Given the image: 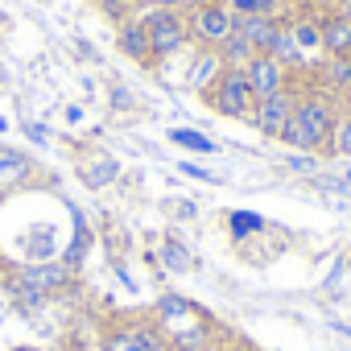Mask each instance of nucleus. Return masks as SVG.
Segmentation results:
<instances>
[{
    "label": "nucleus",
    "mask_w": 351,
    "mask_h": 351,
    "mask_svg": "<svg viewBox=\"0 0 351 351\" xmlns=\"http://www.w3.org/2000/svg\"><path fill=\"white\" fill-rule=\"evenodd\" d=\"M91 5H95L104 17H112V21H124V17H128V0H91Z\"/></svg>",
    "instance_id": "nucleus-23"
},
{
    "label": "nucleus",
    "mask_w": 351,
    "mask_h": 351,
    "mask_svg": "<svg viewBox=\"0 0 351 351\" xmlns=\"http://www.w3.org/2000/svg\"><path fill=\"white\" fill-rule=\"evenodd\" d=\"M293 120H298L302 132H306V149H310V153H326L330 132H335V120H339V104H335L330 91H322V87H306V91L298 95Z\"/></svg>",
    "instance_id": "nucleus-2"
},
{
    "label": "nucleus",
    "mask_w": 351,
    "mask_h": 351,
    "mask_svg": "<svg viewBox=\"0 0 351 351\" xmlns=\"http://www.w3.org/2000/svg\"><path fill=\"white\" fill-rule=\"evenodd\" d=\"M0 207H5V195H0Z\"/></svg>",
    "instance_id": "nucleus-33"
},
{
    "label": "nucleus",
    "mask_w": 351,
    "mask_h": 351,
    "mask_svg": "<svg viewBox=\"0 0 351 351\" xmlns=\"http://www.w3.org/2000/svg\"><path fill=\"white\" fill-rule=\"evenodd\" d=\"M289 165H293V169H314V161H310L306 153H293V157H289Z\"/></svg>",
    "instance_id": "nucleus-28"
},
{
    "label": "nucleus",
    "mask_w": 351,
    "mask_h": 351,
    "mask_svg": "<svg viewBox=\"0 0 351 351\" xmlns=\"http://www.w3.org/2000/svg\"><path fill=\"white\" fill-rule=\"evenodd\" d=\"M347 112H351V108H347Z\"/></svg>",
    "instance_id": "nucleus-35"
},
{
    "label": "nucleus",
    "mask_w": 351,
    "mask_h": 351,
    "mask_svg": "<svg viewBox=\"0 0 351 351\" xmlns=\"http://www.w3.org/2000/svg\"><path fill=\"white\" fill-rule=\"evenodd\" d=\"M116 42H120L124 58H132L136 66H153V50H149V34H145L141 17H124L116 29Z\"/></svg>",
    "instance_id": "nucleus-12"
},
{
    "label": "nucleus",
    "mask_w": 351,
    "mask_h": 351,
    "mask_svg": "<svg viewBox=\"0 0 351 351\" xmlns=\"http://www.w3.org/2000/svg\"><path fill=\"white\" fill-rule=\"evenodd\" d=\"M182 173H191V178H203V182H219L211 169H199V165H182Z\"/></svg>",
    "instance_id": "nucleus-25"
},
{
    "label": "nucleus",
    "mask_w": 351,
    "mask_h": 351,
    "mask_svg": "<svg viewBox=\"0 0 351 351\" xmlns=\"http://www.w3.org/2000/svg\"><path fill=\"white\" fill-rule=\"evenodd\" d=\"M141 25H145V34H149L153 62L173 58V54L191 42V25H186V13H182V9H157V5H149V13L141 17Z\"/></svg>",
    "instance_id": "nucleus-5"
},
{
    "label": "nucleus",
    "mask_w": 351,
    "mask_h": 351,
    "mask_svg": "<svg viewBox=\"0 0 351 351\" xmlns=\"http://www.w3.org/2000/svg\"><path fill=\"white\" fill-rule=\"evenodd\" d=\"M116 178V161L112 157H91L87 165H83V182L87 186H108Z\"/></svg>",
    "instance_id": "nucleus-19"
},
{
    "label": "nucleus",
    "mask_w": 351,
    "mask_h": 351,
    "mask_svg": "<svg viewBox=\"0 0 351 351\" xmlns=\"http://www.w3.org/2000/svg\"><path fill=\"white\" fill-rule=\"evenodd\" d=\"M228 351H252V347H228Z\"/></svg>",
    "instance_id": "nucleus-32"
},
{
    "label": "nucleus",
    "mask_w": 351,
    "mask_h": 351,
    "mask_svg": "<svg viewBox=\"0 0 351 351\" xmlns=\"http://www.w3.org/2000/svg\"><path fill=\"white\" fill-rule=\"evenodd\" d=\"M104 351H169L165 330L157 322H116L104 330Z\"/></svg>",
    "instance_id": "nucleus-7"
},
{
    "label": "nucleus",
    "mask_w": 351,
    "mask_h": 351,
    "mask_svg": "<svg viewBox=\"0 0 351 351\" xmlns=\"http://www.w3.org/2000/svg\"><path fill=\"white\" fill-rule=\"evenodd\" d=\"M322 87L330 95H351V58H326L322 66Z\"/></svg>",
    "instance_id": "nucleus-15"
},
{
    "label": "nucleus",
    "mask_w": 351,
    "mask_h": 351,
    "mask_svg": "<svg viewBox=\"0 0 351 351\" xmlns=\"http://www.w3.org/2000/svg\"><path fill=\"white\" fill-rule=\"evenodd\" d=\"M281 29H285V17H277V13H256V17H240V25H236V34L256 50V54H269L273 46H277V38H281Z\"/></svg>",
    "instance_id": "nucleus-10"
},
{
    "label": "nucleus",
    "mask_w": 351,
    "mask_h": 351,
    "mask_svg": "<svg viewBox=\"0 0 351 351\" xmlns=\"http://www.w3.org/2000/svg\"><path fill=\"white\" fill-rule=\"evenodd\" d=\"M326 153H330V157H351V112H339Z\"/></svg>",
    "instance_id": "nucleus-18"
},
{
    "label": "nucleus",
    "mask_w": 351,
    "mask_h": 351,
    "mask_svg": "<svg viewBox=\"0 0 351 351\" xmlns=\"http://www.w3.org/2000/svg\"><path fill=\"white\" fill-rule=\"evenodd\" d=\"M207 351H211V347H207Z\"/></svg>",
    "instance_id": "nucleus-34"
},
{
    "label": "nucleus",
    "mask_w": 351,
    "mask_h": 351,
    "mask_svg": "<svg viewBox=\"0 0 351 351\" xmlns=\"http://www.w3.org/2000/svg\"><path fill=\"white\" fill-rule=\"evenodd\" d=\"M318 21V38H322V54L326 58H351V21L335 9V13H322L314 17Z\"/></svg>",
    "instance_id": "nucleus-11"
},
{
    "label": "nucleus",
    "mask_w": 351,
    "mask_h": 351,
    "mask_svg": "<svg viewBox=\"0 0 351 351\" xmlns=\"http://www.w3.org/2000/svg\"><path fill=\"white\" fill-rule=\"evenodd\" d=\"M66 285H71V265H25L13 277V293L25 306H38L42 298H50V293H58Z\"/></svg>",
    "instance_id": "nucleus-6"
},
{
    "label": "nucleus",
    "mask_w": 351,
    "mask_h": 351,
    "mask_svg": "<svg viewBox=\"0 0 351 351\" xmlns=\"http://www.w3.org/2000/svg\"><path fill=\"white\" fill-rule=\"evenodd\" d=\"M157 9H191V5H199V0H153Z\"/></svg>",
    "instance_id": "nucleus-27"
},
{
    "label": "nucleus",
    "mask_w": 351,
    "mask_h": 351,
    "mask_svg": "<svg viewBox=\"0 0 351 351\" xmlns=\"http://www.w3.org/2000/svg\"><path fill=\"white\" fill-rule=\"evenodd\" d=\"M157 326L165 330L169 351H207V318L178 293H165L157 302Z\"/></svg>",
    "instance_id": "nucleus-1"
},
{
    "label": "nucleus",
    "mask_w": 351,
    "mask_h": 351,
    "mask_svg": "<svg viewBox=\"0 0 351 351\" xmlns=\"http://www.w3.org/2000/svg\"><path fill=\"white\" fill-rule=\"evenodd\" d=\"M339 13H343V17L351 21V0H339Z\"/></svg>",
    "instance_id": "nucleus-29"
},
{
    "label": "nucleus",
    "mask_w": 351,
    "mask_h": 351,
    "mask_svg": "<svg viewBox=\"0 0 351 351\" xmlns=\"http://www.w3.org/2000/svg\"><path fill=\"white\" fill-rule=\"evenodd\" d=\"M223 5L236 13V17H256V13H269L265 0H223Z\"/></svg>",
    "instance_id": "nucleus-22"
},
{
    "label": "nucleus",
    "mask_w": 351,
    "mask_h": 351,
    "mask_svg": "<svg viewBox=\"0 0 351 351\" xmlns=\"http://www.w3.org/2000/svg\"><path fill=\"white\" fill-rule=\"evenodd\" d=\"M298 95H302V87H298V83H289V87H281V91H273V95L256 99V112H252L256 132H261V136H269V141H277V136H281V128H285V120H289V116H293V108H298Z\"/></svg>",
    "instance_id": "nucleus-8"
},
{
    "label": "nucleus",
    "mask_w": 351,
    "mask_h": 351,
    "mask_svg": "<svg viewBox=\"0 0 351 351\" xmlns=\"http://www.w3.org/2000/svg\"><path fill=\"white\" fill-rule=\"evenodd\" d=\"M252 54H256V50H252V46H248L240 34H232V38L219 46V58H223V66H248V62H252Z\"/></svg>",
    "instance_id": "nucleus-17"
},
{
    "label": "nucleus",
    "mask_w": 351,
    "mask_h": 351,
    "mask_svg": "<svg viewBox=\"0 0 351 351\" xmlns=\"http://www.w3.org/2000/svg\"><path fill=\"white\" fill-rule=\"evenodd\" d=\"M13 351H42V347H13Z\"/></svg>",
    "instance_id": "nucleus-31"
},
{
    "label": "nucleus",
    "mask_w": 351,
    "mask_h": 351,
    "mask_svg": "<svg viewBox=\"0 0 351 351\" xmlns=\"http://www.w3.org/2000/svg\"><path fill=\"white\" fill-rule=\"evenodd\" d=\"M203 99H207L211 112H219L228 120H252V112H256V95L248 87L244 66H223L215 75V83L203 91Z\"/></svg>",
    "instance_id": "nucleus-3"
},
{
    "label": "nucleus",
    "mask_w": 351,
    "mask_h": 351,
    "mask_svg": "<svg viewBox=\"0 0 351 351\" xmlns=\"http://www.w3.org/2000/svg\"><path fill=\"white\" fill-rule=\"evenodd\" d=\"M112 104H116V112H128V108H132V95L116 87V91H112Z\"/></svg>",
    "instance_id": "nucleus-26"
},
{
    "label": "nucleus",
    "mask_w": 351,
    "mask_h": 351,
    "mask_svg": "<svg viewBox=\"0 0 351 351\" xmlns=\"http://www.w3.org/2000/svg\"><path fill=\"white\" fill-rule=\"evenodd\" d=\"M186 25H191V42H199L203 50H219L236 34L240 17L223 5V0H199V5L186 9Z\"/></svg>",
    "instance_id": "nucleus-4"
},
{
    "label": "nucleus",
    "mask_w": 351,
    "mask_h": 351,
    "mask_svg": "<svg viewBox=\"0 0 351 351\" xmlns=\"http://www.w3.org/2000/svg\"><path fill=\"white\" fill-rule=\"evenodd\" d=\"M289 29H293V42L302 46V54H306V50H322V38H318V21H314V17L289 21Z\"/></svg>",
    "instance_id": "nucleus-20"
},
{
    "label": "nucleus",
    "mask_w": 351,
    "mask_h": 351,
    "mask_svg": "<svg viewBox=\"0 0 351 351\" xmlns=\"http://www.w3.org/2000/svg\"><path fill=\"white\" fill-rule=\"evenodd\" d=\"M161 265H165L169 273H191V269H195V256H191V248L178 244V240H161Z\"/></svg>",
    "instance_id": "nucleus-16"
},
{
    "label": "nucleus",
    "mask_w": 351,
    "mask_h": 351,
    "mask_svg": "<svg viewBox=\"0 0 351 351\" xmlns=\"http://www.w3.org/2000/svg\"><path fill=\"white\" fill-rule=\"evenodd\" d=\"M169 141H173V145H182V149H195V153H215V141L203 136L199 128H173Z\"/></svg>",
    "instance_id": "nucleus-21"
},
{
    "label": "nucleus",
    "mask_w": 351,
    "mask_h": 351,
    "mask_svg": "<svg viewBox=\"0 0 351 351\" xmlns=\"http://www.w3.org/2000/svg\"><path fill=\"white\" fill-rule=\"evenodd\" d=\"M228 223H232V232H236V236H248V232H261V228H265L256 215H232Z\"/></svg>",
    "instance_id": "nucleus-24"
},
{
    "label": "nucleus",
    "mask_w": 351,
    "mask_h": 351,
    "mask_svg": "<svg viewBox=\"0 0 351 351\" xmlns=\"http://www.w3.org/2000/svg\"><path fill=\"white\" fill-rule=\"evenodd\" d=\"M244 75H248V87H252L256 99H265V95H273V91H281V87L293 83V75L273 54H252V62L244 66Z\"/></svg>",
    "instance_id": "nucleus-9"
},
{
    "label": "nucleus",
    "mask_w": 351,
    "mask_h": 351,
    "mask_svg": "<svg viewBox=\"0 0 351 351\" xmlns=\"http://www.w3.org/2000/svg\"><path fill=\"white\" fill-rule=\"evenodd\" d=\"M219 71H223L219 50H199V58H195V66H191V87L207 91V87L215 83V75H219Z\"/></svg>",
    "instance_id": "nucleus-14"
},
{
    "label": "nucleus",
    "mask_w": 351,
    "mask_h": 351,
    "mask_svg": "<svg viewBox=\"0 0 351 351\" xmlns=\"http://www.w3.org/2000/svg\"><path fill=\"white\" fill-rule=\"evenodd\" d=\"M281 5H285V0H265V9H269V13H277Z\"/></svg>",
    "instance_id": "nucleus-30"
},
{
    "label": "nucleus",
    "mask_w": 351,
    "mask_h": 351,
    "mask_svg": "<svg viewBox=\"0 0 351 351\" xmlns=\"http://www.w3.org/2000/svg\"><path fill=\"white\" fill-rule=\"evenodd\" d=\"M25 178H29V157L13 145H0V195L21 186Z\"/></svg>",
    "instance_id": "nucleus-13"
}]
</instances>
